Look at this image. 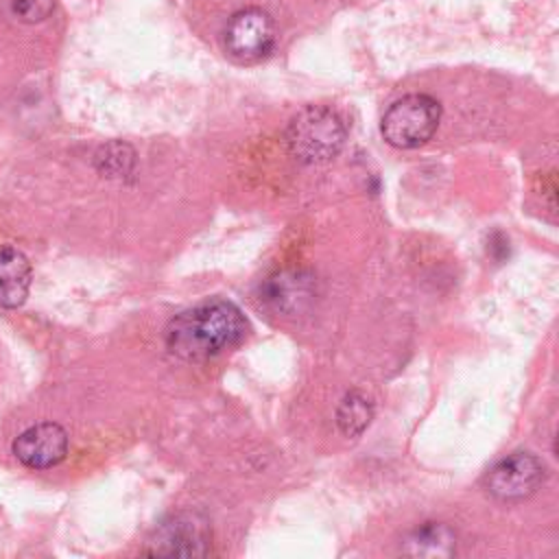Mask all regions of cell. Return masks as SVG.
I'll return each mask as SVG.
<instances>
[{
  "label": "cell",
  "instance_id": "2",
  "mask_svg": "<svg viewBox=\"0 0 559 559\" xmlns=\"http://www.w3.org/2000/svg\"><path fill=\"white\" fill-rule=\"evenodd\" d=\"M345 142L343 118L323 105H308L297 111L286 127V144L295 159L323 164L338 155Z\"/></svg>",
  "mask_w": 559,
  "mask_h": 559
},
{
  "label": "cell",
  "instance_id": "7",
  "mask_svg": "<svg viewBox=\"0 0 559 559\" xmlns=\"http://www.w3.org/2000/svg\"><path fill=\"white\" fill-rule=\"evenodd\" d=\"M148 555L199 557L210 552V533L203 522L192 515H175L159 524L146 542Z\"/></svg>",
  "mask_w": 559,
  "mask_h": 559
},
{
  "label": "cell",
  "instance_id": "5",
  "mask_svg": "<svg viewBox=\"0 0 559 559\" xmlns=\"http://www.w3.org/2000/svg\"><path fill=\"white\" fill-rule=\"evenodd\" d=\"M546 480V465L531 452H513L493 463L483 487L502 502H515L533 496Z\"/></svg>",
  "mask_w": 559,
  "mask_h": 559
},
{
  "label": "cell",
  "instance_id": "10",
  "mask_svg": "<svg viewBox=\"0 0 559 559\" xmlns=\"http://www.w3.org/2000/svg\"><path fill=\"white\" fill-rule=\"evenodd\" d=\"M373 419V404L360 391H349L336 408V426L345 437H358Z\"/></svg>",
  "mask_w": 559,
  "mask_h": 559
},
{
  "label": "cell",
  "instance_id": "11",
  "mask_svg": "<svg viewBox=\"0 0 559 559\" xmlns=\"http://www.w3.org/2000/svg\"><path fill=\"white\" fill-rule=\"evenodd\" d=\"M96 164L107 177H124L133 168V151L129 144L111 142L98 151Z\"/></svg>",
  "mask_w": 559,
  "mask_h": 559
},
{
  "label": "cell",
  "instance_id": "6",
  "mask_svg": "<svg viewBox=\"0 0 559 559\" xmlns=\"http://www.w3.org/2000/svg\"><path fill=\"white\" fill-rule=\"evenodd\" d=\"M13 456L28 469H50L68 454V432L55 421H41L13 439Z\"/></svg>",
  "mask_w": 559,
  "mask_h": 559
},
{
  "label": "cell",
  "instance_id": "1",
  "mask_svg": "<svg viewBox=\"0 0 559 559\" xmlns=\"http://www.w3.org/2000/svg\"><path fill=\"white\" fill-rule=\"evenodd\" d=\"M249 323L240 308L227 299H207L166 325V347L181 360H207L245 341Z\"/></svg>",
  "mask_w": 559,
  "mask_h": 559
},
{
  "label": "cell",
  "instance_id": "3",
  "mask_svg": "<svg viewBox=\"0 0 559 559\" xmlns=\"http://www.w3.org/2000/svg\"><path fill=\"white\" fill-rule=\"evenodd\" d=\"M441 122V105L428 94H408L395 100L382 116L380 133L395 148L426 144Z\"/></svg>",
  "mask_w": 559,
  "mask_h": 559
},
{
  "label": "cell",
  "instance_id": "4",
  "mask_svg": "<svg viewBox=\"0 0 559 559\" xmlns=\"http://www.w3.org/2000/svg\"><path fill=\"white\" fill-rule=\"evenodd\" d=\"M225 52L238 63H255L275 46V22L260 7L236 11L223 33Z\"/></svg>",
  "mask_w": 559,
  "mask_h": 559
},
{
  "label": "cell",
  "instance_id": "12",
  "mask_svg": "<svg viewBox=\"0 0 559 559\" xmlns=\"http://www.w3.org/2000/svg\"><path fill=\"white\" fill-rule=\"evenodd\" d=\"M57 0H11V11L20 22L37 24L55 11Z\"/></svg>",
  "mask_w": 559,
  "mask_h": 559
},
{
  "label": "cell",
  "instance_id": "9",
  "mask_svg": "<svg viewBox=\"0 0 559 559\" xmlns=\"http://www.w3.org/2000/svg\"><path fill=\"white\" fill-rule=\"evenodd\" d=\"M454 550V531L441 522H428L424 526H417L402 542V552L411 557H452Z\"/></svg>",
  "mask_w": 559,
  "mask_h": 559
},
{
  "label": "cell",
  "instance_id": "8",
  "mask_svg": "<svg viewBox=\"0 0 559 559\" xmlns=\"http://www.w3.org/2000/svg\"><path fill=\"white\" fill-rule=\"evenodd\" d=\"M31 262L15 247H0V308H17L31 290Z\"/></svg>",
  "mask_w": 559,
  "mask_h": 559
}]
</instances>
